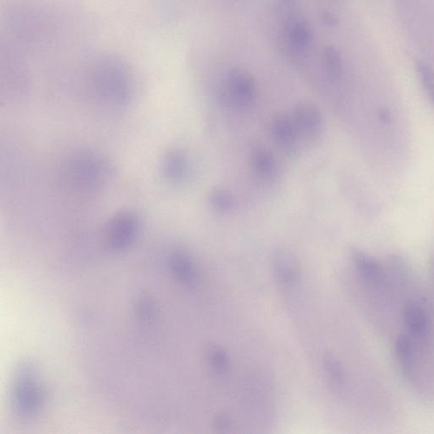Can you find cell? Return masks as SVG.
Masks as SVG:
<instances>
[{"label":"cell","mask_w":434,"mask_h":434,"mask_svg":"<svg viewBox=\"0 0 434 434\" xmlns=\"http://www.w3.org/2000/svg\"><path fill=\"white\" fill-rule=\"evenodd\" d=\"M210 202L212 207L221 213H227L233 209V199L228 190L215 189L210 195Z\"/></svg>","instance_id":"obj_18"},{"label":"cell","mask_w":434,"mask_h":434,"mask_svg":"<svg viewBox=\"0 0 434 434\" xmlns=\"http://www.w3.org/2000/svg\"><path fill=\"white\" fill-rule=\"evenodd\" d=\"M208 362L213 371L218 374L224 375L228 373L230 367L229 359L227 353L219 347H211L208 350Z\"/></svg>","instance_id":"obj_17"},{"label":"cell","mask_w":434,"mask_h":434,"mask_svg":"<svg viewBox=\"0 0 434 434\" xmlns=\"http://www.w3.org/2000/svg\"><path fill=\"white\" fill-rule=\"evenodd\" d=\"M120 68L108 66L99 70L94 77L95 89L99 96L117 107L128 105L132 95L131 82L127 73Z\"/></svg>","instance_id":"obj_3"},{"label":"cell","mask_w":434,"mask_h":434,"mask_svg":"<svg viewBox=\"0 0 434 434\" xmlns=\"http://www.w3.org/2000/svg\"><path fill=\"white\" fill-rule=\"evenodd\" d=\"M352 259L365 284L381 292L388 289L387 276L377 260L361 250H354Z\"/></svg>","instance_id":"obj_6"},{"label":"cell","mask_w":434,"mask_h":434,"mask_svg":"<svg viewBox=\"0 0 434 434\" xmlns=\"http://www.w3.org/2000/svg\"><path fill=\"white\" fill-rule=\"evenodd\" d=\"M293 118L299 136L314 138L322 128V113L311 102H299L294 108Z\"/></svg>","instance_id":"obj_8"},{"label":"cell","mask_w":434,"mask_h":434,"mask_svg":"<svg viewBox=\"0 0 434 434\" xmlns=\"http://www.w3.org/2000/svg\"><path fill=\"white\" fill-rule=\"evenodd\" d=\"M256 93V82L250 72L241 68L229 72L223 89L226 101L238 107H248L254 103Z\"/></svg>","instance_id":"obj_4"},{"label":"cell","mask_w":434,"mask_h":434,"mask_svg":"<svg viewBox=\"0 0 434 434\" xmlns=\"http://www.w3.org/2000/svg\"><path fill=\"white\" fill-rule=\"evenodd\" d=\"M404 322L413 340H425L433 332V324L428 311L419 303L409 302L404 309Z\"/></svg>","instance_id":"obj_7"},{"label":"cell","mask_w":434,"mask_h":434,"mask_svg":"<svg viewBox=\"0 0 434 434\" xmlns=\"http://www.w3.org/2000/svg\"><path fill=\"white\" fill-rule=\"evenodd\" d=\"M280 1L285 4V6H291V4H294L296 0H280Z\"/></svg>","instance_id":"obj_23"},{"label":"cell","mask_w":434,"mask_h":434,"mask_svg":"<svg viewBox=\"0 0 434 434\" xmlns=\"http://www.w3.org/2000/svg\"><path fill=\"white\" fill-rule=\"evenodd\" d=\"M170 264L173 274L182 284L194 287L197 283L196 267L190 256L182 251H176L171 256Z\"/></svg>","instance_id":"obj_13"},{"label":"cell","mask_w":434,"mask_h":434,"mask_svg":"<svg viewBox=\"0 0 434 434\" xmlns=\"http://www.w3.org/2000/svg\"><path fill=\"white\" fill-rule=\"evenodd\" d=\"M68 175L77 188L97 189L110 179V166L101 155L93 152H81L74 155L69 162Z\"/></svg>","instance_id":"obj_1"},{"label":"cell","mask_w":434,"mask_h":434,"mask_svg":"<svg viewBox=\"0 0 434 434\" xmlns=\"http://www.w3.org/2000/svg\"><path fill=\"white\" fill-rule=\"evenodd\" d=\"M138 314L143 322L150 324L155 319V310L153 303L149 299H144L138 303Z\"/></svg>","instance_id":"obj_21"},{"label":"cell","mask_w":434,"mask_h":434,"mask_svg":"<svg viewBox=\"0 0 434 434\" xmlns=\"http://www.w3.org/2000/svg\"><path fill=\"white\" fill-rule=\"evenodd\" d=\"M189 171V162L185 154L180 150H173L165 157L163 172L166 179L172 182H180L186 179Z\"/></svg>","instance_id":"obj_14"},{"label":"cell","mask_w":434,"mask_h":434,"mask_svg":"<svg viewBox=\"0 0 434 434\" xmlns=\"http://www.w3.org/2000/svg\"><path fill=\"white\" fill-rule=\"evenodd\" d=\"M324 366L330 379L334 383L341 385L345 381V373L340 362L331 355H328L324 360Z\"/></svg>","instance_id":"obj_19"},{"label":"cell","mask_w":434,"mask_h":434,"mask_svg":"<svg viewBox=\"0 0 434 434\" xmlns=\"http://www.w3.org/2000/svg\"><path fill=\"white\" fill-rule=\"evenodd\" d=\"M396 355L399 367L406 379L414 384L418 380L415 343L410 336L402 335L396 342Z\"/></svg>","instance_id":"obj_9"},{"label":"cell","mask_w":434,"mask_h":434,"mask_svg":"<svg viewBox=\"0 0 434 434\" xmlns=\"http://www.w3.org/2000/svg\"><path fill=\"white\" fill-rule=\"evenodd\" d=\"M272 133L275 142L286 150H292L299 136L293 117L279 115L272 124Z\"/></svg>","instance_id":"obj_11"},{"label":"cell","mask_w":434,"mask_h":434,"mask_svg":"<svg viewBox=\"0 0 434 434\" xmlns=\"http://www.w3.org/2000/svg\"><path fill=\"white\" fill-rule=\"evenodd\" d=\"M416 69H418V72L424 88L430 94L432 101L434 103V72L433 69L428 65L423 62L418 63Z\"/></svg>","instance_id":"obj_20"},{"label":"cell","mask_w":434,"mask_h":434,"mask_svg":"<svg viewBox=\"0 0 434 434\" xmlns=\"http://www.w3.org/2000/svg\"><path fill=\"white\" fill-rule=\"evenodd\" d=\"M43 394L38 383L37 372L32 364L21 365L14 386V406L21 418H32L40 411Z\"/></svg>","instance_id":"obj_2"},{"label":"cell","mask_w":434,"mask_h":434,"mask_svg":"<svg viewBox=\"0 0 434 434\" xmlns=\"http://www.w3.org/2000/svg\"><path fill=\"white\" fill-rule=\"evenodd\" d=\"M284 35L289 45L297 53H305L313 41V33L306 21L289 20L284 28Z\"/></svg>","instance_id":"obj_10"},{"label":"cell","mask_w":434,"mask_h":434,"mask_svg":"<svg viewBox=\"0 0 434 434\" xmlns=\"http://www.w3.org/2000/svg\"><path fill=\"white\" fill-rule=\"evenodd\" d=\"M323 21L326 24L329 26V27H334V26L337 25L338 21L331 13H326V14L323 16Z\"/></svg>","instance_id":"obj_22"},{"label":"cell","mask_w":434,"mask_h":434,"mask_svg":"<svg viewBox=\"0 0 434 434\" xmlns=\"http://www.w3.org/2000/svg\"><path fill=\"white\" fill-rule=\"evenodd\" d=\"M140 228V220L135 215L130 212L116 215L106 228L108 247L116 251L128 248L136 240Z\"/></svg>","instance_id":"obj_5"},{"label":"cell","mask_w":434,"mask_h":434,"mask_svg":"<svg viewBox=\"0 0 434 434\" xmlns=\"http://www.w3.org/2000/svg\"><path fill=\"white\" fill-rule=\"evenodd\" d=\"M251 164L256 174L263 179L270 177L275 171L274 156L264 146L255 148L251 155Z\"/></svg>","instance_id":"obj_15"},{"label":"cell","mask_w":434,"mask_h":434,"mask_svg":"<svg viewBox=\"0 0 434 434\" xmlns=\"http://www.w3.org/2000/svg\"><path fill=\"white\" fill-rule=\"evenodd\" d=\"M323 65L330 79L337 81L342 75L343 64L340 52L333 46L326 48L323 51Z\"/></svg>","instance_id":"obj_16"},{"label":"cell","mask_w":434,"mask_h":434,"mask_svg":"<svg viewBox=\"0 0 434 434\" xmlns=\"http://www.w3.org/2000/svg\"><path fill=\"white\" fill-rule=\"evenodd\" d=\"M273 267L277 279L288 287H294L299 280V272L293 256L284 250L277 251L273 256Z\"/></svg>","instance_id":"obj_12"}]
</instances>
